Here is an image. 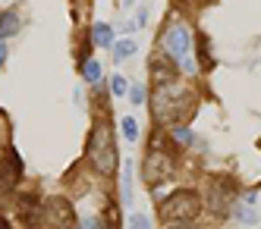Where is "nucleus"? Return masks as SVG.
<instances>
[{
    "label": "nucleus",
    "instance_id": "f257e3e1",
    "mask_svg": "<svg viewBox=\"0 0 261 229\" xmlns=\"http://www.w3.org/2000/svg\"><path fill=\"white\" fill-rule=\"evenodd\" d=\"M85 163L95 169L101 179H114L117 176V132H114V120L101 113L91 120V132H88V145H85Z\"/></svg>",
    "mask_w": 261,
    "mask_h": 229
},
{
    "label": "nucleus",
    "instance_id": "f03ea898",
    "mask_svg": "<svg viewBox=\"0 0 261 229\" xmlns=\"http://www.w3.org/2000/svg\"><path fill=\"white\" fill-rule=\"evenodd\" d=\"M161 47L167 56H173V60L179 63L182 72H189L195 75L198 72V60L189 53L192 50V28L186 25V22H170V25H164V35H161Z\"/></svg>",
    "mask_w": 261,
    "mask_h": 229
},
{
    "label": "nucleus",
    "instance_id": "7ed1b4c3",
    "mask_svg": "<svg viewBox=\"0 0 261 229\" xmlns=\"http://www.w3.org/2000/svg\"><path fill=\"white\" fill-rule=\"evenodd\" d=\"M201 207H204V201L198 198V192H192V188H173L161 204V220L167 226L192 223L201 214Z\"/></svg>",
    "mask_w": 261,
    "mask_h": 229
},
{
    "label": "nucleus",
    "instance_id": "20e7f679",
    "mask_svg": "<svg viewBox=\"0 0 261 229\" xmlns=\"http://www.w3.org/2000/svg\"><path fill=\"white\" fill-rule=\"evenodd\" d=\"M151 101H154V120L164 126H173L179 117H182V110H189V91H186L182 85L170 82V85H154V94H151Z\"/></svg>",
    "mask_w": 261,
    "mask_h": 229
},
{
    "label": "nucleus",
    "instance_id": "39448f33",
    "mask_svg": "<svg viewBox=\"0 0 261 229\" xmlns=\"http://www.w3.org/2000/svg\"><path fill=\"white\" fill-rule=\"evenodd\" d=\"M167 138H170V132H154L151 148H148L145 163H142V179L151 188L158 182H167V176L173 173V157L167 154Z\"/></svg>",
    "mask_w": 261,
    "mask_h": 229
},
{
    "label": "nucleus",
    "instance_id": "423d86ee",
    "mask_svg": "<svg viewBox=\"0 0 261 229\" xmlns=\"http://www.w3.org/2000/svg\"><path fill=\"white\" fill-rule=\"evenodd\" d=\"M76 223V211L66 198H50L41 207V226L44 229H72Z\"/></svg>",
    "mask_w": 261,
    "mask_h": 229
},
{
    "label": "nucleus",
    "instance_id": "0eeeda50",
    "mask_svg": "<svg viewBox=\"0 0 261 229\" xmlns=\"http://www.w3.org/2000/svg\"><path fill=\"white\" fill-rule=\"evenodd\" d=\"M179 63L173 60V56L167 53H158L151 56V63H148V75H151L154 85H170V82H179Z\"/></svg>",
    "mask_w": 261,
    "mask_h": 229
},
{
    "label": "nucleus",
    "instance_id": "6e6552de",
    "mask_svg": "<svg viewBox=\"0 0 261 229\" xmlns=\"http://www.w3.org/2000/svg\"><path fill=\"white\" fill-rule=\"evenodd\" d=\"M230 198H233V188L227 179H211L208 182V201L204 207H211L214 214H227L230 211Z\"/></svg>",
    "mask_w": 261,
    "mask_h": 229
},
{
    "label": "nucleus",
    "instance_id": "1a4fd4ad",
    "mask_svg": "<svg viewBox=\"0 0 261 229\" xmlns=\"http://www.w3.org/2000/svg\"><path fill=\"white\" fill-rule=\"evenodd\" d=\"M19 25H22L19 13H16V10H4V13H0V41L13 38L16 32H19Z\"/></svg>",
    "mask_w": 261,
    "mask_h": 229
},
{
    "label": "nucleus",
    "instance_id": "9d476101",
    "mask_svg": "<svg viewBox=\"0 0 261 229\" xmlns=\"http://www.w3.org/2000/svg\"><path fill=\"white\" fill-rule=\"evenodd\" d=\"M91 41H95V47H114V28H110L107 22H91Z\"/></svg>",
    "mask_w": 261,
    "mask_h": 229
},
{
    "label": "nucleus",
    "instance_id": "9b49d317",
    "mask_svg": "<svg viewBox=\"0 0 261 229\" xmlns=\"http://www.w3.org/2000/svg\"><path fill=\"white\" fill-rule=\"evenodd\" d=\"M79 72H82V82H88L91 88L101 85V63L95 60V56H88V60L79 63Z\"/></svg>",
    "mask_w": 261,
    "mask_h": 229
},
{
    "label": "nucleus",
    "instance_id": "f8f14e48",
    "mask_svg": "<svg viewBox=\"0 0 261 229\" xmlns=\"http://www.w3.org/2000/svg\"><path fill=\"white\" fill-rule=\"evenodd\" d=\"M110 53H114V63H123V60H129V56L136 53V41L133 38H120V41H114Z\"/></svg>",
    "mask_w": 261,
    "mask_h": 229
},
{
    "label": "nucleus",
    "instance_id": "ddd939ff",
    "mask_svg": "<svg viewBox=\"0 0 261 229\" xmlns=\"http://www.w3.org/2000/svg\"><path fill=\"white\" fill-rule=\"evenodd\" d=\"M233 217H236L239 223H255V220H258V214H255V201L242 198L239 204H233Z\"/></svg>",
    "mask_w": 261,
    "mask_h": 229
},
{
    "label": "nucleus",
    "instance_id": "4468645a",
    "mask_svg": "<svg viewBox=\"0 0 261 229\" xmlns=\"http://www.w3.org/2000/svg\"><path fill=\"white\" fill-rule=\"evenodd\" d=\"M170 138H173L176 145H182V148H189V145L195 141V132H192L189 126H182V123H173V126H170Z\"/></svg>",
    "mask_w": 261,
    "mask_h": 229
},
{
    "label": "nucleus",
    "instance_id": "2eb2a0df",
    "mask_svg": "<svg viewBox=\"0 0 261 229\" xmlns=\"http://www.w3.org/2000/svg\"><path fill=\"white\" fill-rule=\"evenodd\" d=\"M120 188H123V192H120V201L129 207V204H133V163L123 166V182H120Z\"/></svg>",
    "mask_w": 261,
    "mask_h": 229
},
{
    "label": "nucleus",
    "instance_id": "dca6fc26",
    "mask_svg": "<svg viewBox=\"0 0 261 229\" xmlns=\"http://www.w3.org/2000/svg\"><path fill=\"white\" fill-rule=\"evenodd\" d=\"M120 129H123V138L126 141H133V145L139 141V120L136 117H123L120 120Z\"/></svg>",
    "mask_w": 261,
    "mask_h": 229
},
{
    "label": "nucleus",
    "instance_id": "f3484780",
    "mask_svg": "<svg viewBox=\"0 0 261 229\" xmlns=\"http://www.w3.org/2000/svg\"><path fill=\"white\" fill-rule=\"evenodd\" d=\"M110 94H114V98H123V94H129V79L126 75H110Z\"/></svg>",
    "mask_w": 261,
    "mask_h": 229
},
{
    "label": "nucleus",
    "instance_id": "a211bd4d",
    "mask_svg": "<svg viewBox=\"0 0 261 229\" xmlns=\"http://www.w3.org/2000/svg\"><path fill=\"white\" fill-rule=\"evenodd\" d=\"M198 56H201V66L211 69L214 60H211V50H208V35H198Z\"/></svg>",
    "mask_w": 261,
    "mask_h": 229
},
{
    "label": "nucleus",
    "instance_id": "6ab92c4d",
    "mask_svg": "<svg viewBox=\"0 0 261 229\" xmlns=\"http://www.w3.org/2000/svg\"><path fill=\"white\" fill-rule=\"evenodd\" d=\"M129 101H133L136 107H142V104L148 101V88H145L142 82H136V85H129Z\"/></svg>",
    "mask_w": 261,
    "mask_h": 229
},
{
    "label": "nucleus",
    "instance_id": "aec40b11",
    "mask_svg": "<svg viewBox=\"0 0 261 229\" xmlns=\"http://www.w3.org/2000/svg\"><path fill=\"white\" fill-rule=\"evenodd\" d=\"M126 226H129V229H154L148 214H129V223H126Z\"/></svg>",
    "mask_w": 261,
    "mask_h": 229
},
{
    "label": "nucleus",
    "instance_id": "412c9836",
    "mask_svg": "<svg viewBox=\"0 0 261 229\" xmlns=\"http://www.w3.org/2000/svg\"><path fill=\"white\" fill-rule=\"evenodd\" d=\"M10 132H13L10 117H7V110H0V145H10Z\"/></svg>",
    "mask_w": 261,
    "mask_h": 229
},
{
    "label": "nucleus",
    "instance_id": "4be33fe9",
    "mask_svg": "<svg viewBox=\"0 0 261 229\" xmlns=\"http://www.w3.org/2000/svg\"><path fill=\"white\" fill-rule=\"evenodd\" d=\"M79 229H107V226H104V220L98 214H88V217L79 220Z\"/></svg>",
    "mask_w": 261,
    "mask_h": 229
},
{
    "label": "nucleus",
    "instance_id": "5701e85b",
    "mask_svg": "<svg viewBox=\"0 0 261 229\" xmlns=\"http://www.w3.org/2000/svg\"><path fill=\"white\" fill-rule=\"evenodd\" d=\"M145 22H148V10H139V13H136V25L142 28Z\"/></svg>",
    "mask_w": 261,
    "mask_h": 229
},
{
    "label": "nucleus",
    "instance_id": "b1692460",
    "mask_svg": "<svg viewBox=\"0 0 261 229\" xmlns=\"http://www.w3.org/2000/svg\"><path fill=\"white\" fill-rule=\"evenodd\" d=\"M7 56H10V53H7V41H0V69H4V63H7Z\"/></svg>",
    "mask_w": 261,
    "mask_h": 229
},
{
    "label": "nucleus",
    "instance_id": "393cba45",
    "mask_svg": "<svg viewBox=\"0 0 261 229\" xmlns=\"http://www.w3.org/2000/svg\"><path fill=\"white\" fill-rule=\"evenodd\" d=\"M0 229H13V223H10V217H4V214H0Z\"/></svg>",
    "mask_w": 261,
    "mask_h": 229
},
{
    "label": "nucleus",
    "instance_id": "a878e982",
    "mask_svg": "<svg viewBox=\"0 0 261 229\" xmlns=\"http://www.w3.org/2000/svg\"><path fill=\"white\" fill-rule=\"evenodd\" d=\"M123 4H126V7H129V4H133V0H123Z\"/></svg>",
    "mask_w": 261,
    "mask_h": 229
}]
</instances>
